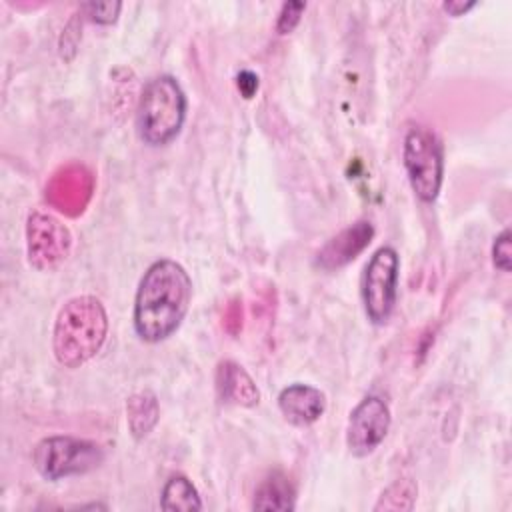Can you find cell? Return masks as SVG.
Returning a JSON list of instances; mask_svg holds the SVG:
<instances>
[{
	"label": "cell",
	"mask_w": 512,
	"mask_h": 512,
	"mask_svg": "<svg viewBox=\"0 0 512 512\" xmlns=\"http://www.w3.org/2000/svg\"><path fill=\"white\" fill-rule=\"evenodd\" d=\"M236 86H238L240 94L246 100H250L256 94V90H258V76L252 70H240L236 74Z\"/></svg>",
	"instance_id": "cell-19"
},
{
	"label": "cell",
	"mask_w": 512,
	"mask_h": 512,
	"mask_svg": "<svg viewBox=\"0 0 512 512\" xmlns=\"http://www.w3.org/2000/svg\"><path fill=\"white\" fill-rule=\"evenodd\" d=\"M304 10H306V4H304V2H284L282 8H280V12H278L276 32L282 34V36L290 34V32L298 26V22H300Z\"/></svg>",
	"instance_id": "cell-18"
},
{
	"label": "cell",
	"mask_w": 512,
	"mask_h": 512,
	"mask_svg": "<svg viewBox=\"0 0 512 512\" xmlns=\"http://www.w3.org/2000/svg\"><path fill=\"white\" fill-rule=\"evenodd\" d=\"M402 162L416 198L432 204L444 180V152L438 136L424 126L410 128L402 144Z\"/></svg>",
	"instance_id": "cell-4"
},
{
	"label": "cell",
	"mask_w": 512,
	"mask_h": 512,
	"mask_svg": "<svg viewBox=\"0 0 512 512\" xmlns=\"http://www.w3.org/2000/svg\"><path fill=\"white\" fill-rule=\"evenodd\" d=\"M186 94L180 82L162 74L152 78L136 106V132L148 146H164L172 142L186 120Z\"/></svg>",
	"instance_id": "cell-3"
},
{
	"label": "cell",
	"mask_w": 512,
	"mask_h": 512,
	"mask_svg": "<svg viewBox=\"0 0 512 512\" xmlns=\"http://www.w3.org/2000/svg\"><path fill=\"white\" fill-rule=\"evenodd\" d=\"M254 510H280L288 512L296 508V490L292 482L282 472H272L266 476L254 492Z\"/></svg>",
	"instance_id": "cell-12"
},
{
	"label": "cell",
	"mask_w": 512,
	"mask_h": 512,
	"mask_svg": "<svg viewBox=\"0 0 512 512\" xmlns=\"http://www.w3.org/2000/svg\"><path fill=\"white\" fill-rule=\"evenodd\" d=\"M374 238V226L368 220H358L332 236L316 254V266L332 272L350 264Z\"/></svg>",
	"instance_id": "cell-9"
},
{
	"label": "cell",
	"mask_w": 512,
	"mask_h": 512,
	"mask_svg": "<svg viewBox=\"0 0 512 512\" xmlns=\"http://www.w3.org/2000/svg\"><path fill=\"white\" fill-rule=\"evenodd\" d=\"M192 302V280L182 264L160 258L140 278L134 298V330L140 340L156 344L182 324Z\"/></svg>",
	"instance_id": "cell-1"
},
{
	"label": "cell",
	"mask_w": 512,
	"mask_h": 512,
	"mask_svg": "<svg viewBox=\"0 0 512 512\" xmlns=\"http://www.w3.org/2000/svg\"><path fill=\"white\" fill-rule=\"evenodd\" d=\"M492 264L496 270L508 274L512 268V232L504 228L492 244Z\"/></svg>",
	"instance_id": "cell-16"
},
{
	"label": "cell",
	"mask_w": 512,
	"mask_h": 512,
	"mask_svg": "<svg viewBox=\"0 0 512 512\" xmlns=\"http://www.w3.org/2000/svg\"><path fill=\"white\" fill-rule=\"evenodd\" d=\"M120 8H122L120 2H86V4H82V10L86 12V16L96 24L116 22Z\"/></svg>",
	"instance_id": "cell-17"
},
{
	"label": "cell",
	"mask_w": 512,
	"mask_h": 512,
	"mask_svg": "<svg viewBox=\"0 0 512 512\" xmlns=\"http://www.w3.org/2000/svg\"><path fill=\"white\" fill-rule=\"evenodd\" d=\"M26 238L30 264L38 270L58 266L66 258L72 244L70 230L58 218L42 210H34L28 216Z\"/></svg>",
	"instance_id": "cell-8"
},
{
	"label": "cell",
	"mask_w": 512,
	"mask_h": 512,
	"mask_svg": "<svg viewBox=\"0 0 512 512\" xmlns=\"http://www.w3.org/2000/svg\"><path fill=\"white\" fill-rule=\"evenodd\" d=\"M102 460L104 452L96 442L66 434L42 438L32 452L34 468L50 482L92 472Z\"/></svg>",
	"instance_id": "cell-5"
},
{
	"label": "cell",
	"mask_w": 512,
	"mask_h": 512,
	"mask_svg": "<svg viewBox=\"0 0 512 512\" xmlns=\"http://www.w3.org/2000/svg\"><path fill=\"white\" fill-rule=\"evenodd\" d=\"M160 418L158 398L150 390H140L126 400V420L136 440L146 438Z\"/></svg>",
	"instance_id": "cell-13"
},
{
	"label": "cell",
	"mask_w": 512,
	"mask_h": 512,
	"mask_svg": "<svg viewBox=\"0 0 512 512\" xmlns=\"http://www.w3.org/2000/svg\"><path fill=\"white\" fill-rule=\"evenodd\" d=\"M278 408L282 416L294 426L314 424L326 410V396L312 384L294 382L278 394Z\"/></svg>",
	"instance_id": "cell-10"
},
{
	"label": "cell",
	"mask_w": 512,
	"mask_h": 512,
	"mask_svg": "<svg viewBox=\"0 0 512 512\" xmlns=\"http://www.w3.org/2000/svg\"><path fill=\"white\" fill-rule=\"evenodd\" d=\"M216 392L224 404L252 408L260 402V390L252 376L234 360H224L216 368Z\"/></svg>",
	"instance_id": "cell-11"
},
{
	"label": "cell",
	"mask_w": 512,
	"mask_h": 512,
	"mask_svg": "<svg viewBox=\"0 0 512 512\" xmlns=\"http://www.w3.org/2000/svg\"><path fill=\"white\" fill-rule=\"evenodd\" d=\"M476 6V2L474 0H470V2H462V0H448V2H444L442 4V10L444 12H448L450 16H454V18H458V16H464L468 10H472Z\"/></svg>",
	"instance_id": "cell-20"
},
{
	"label": "cell",
	"mask_w": 512,
	"mask_h": 512,
	"mask_svg": "<svg viewBox=\"0 0 512 512\" xmlns=\"http://www.w3.org/2000/svg\"><path fill=\"white\" fill-rule=\"evenodd\" d=\"M398 276V252L392 246L378 248L370 256L360 282V294L366 316L376 326L386 324L394 312L398 296Z\"/></svg>",
	"instance_id": "cell-6"
},
{
	"label": "cell",
	"mask_w": 512,
	"mask_h": 512,
	"mask_svg": "<svg viewBox=\"0 0 512 512\" xmlns=\"http://www.w3.org/2000/svg\"><path fill=\"white\" fill-rule=\"evenodd\" d=\"M108 334V316L94 296H74L58 312L52 330V350L58 364L78 368L94 358Z\"/></svg>",
	"instance_id": "cell-2"
},
{
	"label": "cell",
	"mask_w": 512,
	"mask_h": 512,
	"mask_svg": "<svg viewBox=\"0 0 512 512\" xmlns=\"http://www.w3.org/2000/svg\"><path fill=\"white\" fill-rule=\"evenodd\" d=\"M160 508L168 512H194L202 510V500L196 486L186 476L176 474L162 488Z\"/></svg>",
	"instance_id": "cell-14"
},
{
	"label": "cell",
	"mask_w": 512,
	"mask_h": 512,
	"mask_svg": "<svg viewBox=\"0 0 512 512\" xmlns=\"http://www.w3.org/2000/svg\"><path fill=\"white\" fill-rule=\"evenodd\" d=\"M418 488L414 484V480L410 478H400L396 482H392L378 498L374 510H410L414 506Z\"/></svg>",
	"instance_id": "cell-15"
},
{
	"label": "cell",
	"mask_w": 512,
	"mask_h": 512,
	"mask_svg": "<svg viewBox=\"0 0 512 512\" xmlns=\"http://www.w3.org/2000/svg\"><path fill=\"white\" fill-rule=\"evenodd\" d=\"M390 408L380 396L362 398L350 412L346 426V446L352 456L372 454L390 430Z\"/></svg>",
	"instance_id": "cell-7"
}]
</instances>
